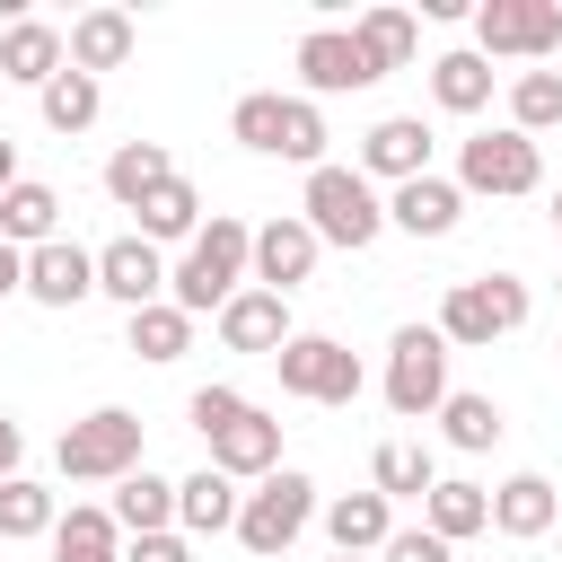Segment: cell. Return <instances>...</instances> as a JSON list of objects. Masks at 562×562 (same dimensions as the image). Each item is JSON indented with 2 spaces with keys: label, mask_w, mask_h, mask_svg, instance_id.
Instances as JSON below:
<instances>
[{
  "label": "cell",
  "mask_w": 562,
  "mask_h": 562,
  "mask_svg": "<svg viewBox=\"0 0 562 562\" xmlns=\"http://www.w3.org/2000/svg\"><path fill=\"white\" fill-rule=\"evenodd\" d=\"M351 44H360V61L386 79V70H404L413 61V44H422V26H413V9H369L360 26H351Z\"/></svg>",
  "instance_id": "cell-28"
},
{
  "label": "cell",
  "mask_w": 562,
  "mask_h": 562,
  "mask_svg": "<svg viewBox=\"0 0 562 562\" xmlns=\"http://www.w3.org/2000/svg\"><path fill=\"white\" fill-rule=\"evenodd\" d=\"M422 527H430L439 544H465V536H483V527H492V492H483V483H465V474H439V483L422 492Z\"/></svg>",
  "instance_id": "cell-19"
},
{
  "label": "cell",
  "mask_w": 562,
  "mask_h": 562,
  "mask_svg": "<svg viewBox=\"0 0 562 562\" xmlns=\"http://www.w3.org/2000/svg\"><path fill=\"white\" fill-rule=\"evenodd\" d=\"M527 281L518 272H474V281H448V299H439V342L448 351H492L501 334H518L527 325Z\"/></svg>",
  "instance_id": "cell-2"
},
{
  "label": "cell",
  "mask_w": 562,
  "mask_h": 562,
  "mask_svg": "<svg viewBox=\"0 0 562 562\" xmlns=\"http://www.w3.org/2000/svg\"><path fill=\"white\" fill-rule=\"evenodd\" d=\"M246 255H255V228L228 220V211H211V220L193 228V246L167 263V307H184V316H220V307L246 290Z\"/></svg>",
  "instance_id": "cell-1"
},
{
  "label": "cell",
  "mask_w": 562,
  "mask_h": 562,
  "mask_svg": "<svg viewBox=\"0 0 562 562\" xmlns=\"http://www.w3.org/2000/svg\"><path fill=\"white\" fill-rule=\"evenodd\" d=\"M53 518H61V501L35 483V474H9L0 483V544H26V536H53Z\"/></svg>",
  "instance_id": "cell-33"
},
{
  "label": "cell",
  "mask_w": 562,
  "mask_h": 562,
  "mask_svg": "<svg viewBox=\"0 0 562 562\" xmlns=\"http://www.w3.org/2000/svg\"><path fill=\"white\" fill-rule=\"evenodd\" d=\"M553 228H562V184H553Z\"/></svg>",
  "instance_id": "cell-45"
},
{
  "label": "cell",
  "mask_w": 562,
  "mask_h": 562,
  "mask_svg": "<svg viewBox=\"0 0 562 562\" xmlns=\"http://www.w3.org/2000/svg\"><path fill=\"white\" fill-rule=\"evenodd\" d=\"M307 518H316V483H307L299 465H272V474L237 501V527H228V536L272 562V553H290V544L307 536Z\"/></svg>",
  "instance_id": "cell-5"
},
{
  "label": "cell",
  "mask_w": 562,
  "mask_h": 562,
  "mask_svg": "<svg viewBox=\"0 0 562 562\" xmlns=\"http://www.w3.org/2000/svg\"><path fill=\"white\" fill-rule=\"evenodd\" d=\"M439 483V465H430V448H413V439H386L378 457H369V492L378 501H422Z\"/></svg>",
  "instance_id": "cell-31"
},
{
  "label": "cell",
  "mask_w": 562,
  "mask_h": 562,
  "mask_svg": "<svg viewBox=\"0 0 562 562\" xmlns=\"http://www.w3.org/2000/svg\"><path fill=\"white\" fill-rule=\"evenodd\" d=\"M448 553H457V544H439L430 527H395V536L378 544V562H448Z\"/></svg>",
  "instance_id": "cell-40"
},
{
  "label": "cell",
  "mask_w": 562,
  "mask_h": 562,
  "mask_svg": "<svg viewBox=\"0 0 562 562\" xmlns=\"http://www.w3.org/2000/svg\"><path fill=\"white\" fill-rule=\"evenodd\" d=\"M553 518H562V492H553L544 474H509V483H492V527H501V536L536 544Z\"/></svg>",
  "instance_id": "cell-21"
},
{
  "label": "cell",
  "mask_w": 562,
  "mask_h": 562,
  "mask_svg": "<svg viewBox=\"0 0 562 562\" xmlns=\"http://www.w3.org/2000/svg\"><path fill=\"white\" fill-rule=\"evenodd\" d=\"M430 97H439L448 114H483V105H492V61H483L474 44H465V53H439V61H430Z\"/></svg>",
  "instance_id": "cell-29"
},
{
  "label": "cell",
  "mask_w": 562,
  "mask_h": 562,
  "mask_svg": "<svg viewBox=\"0 0 562 562\" xmlns=\"http://www.w3.org/2000/svg\"><path fill=\"white\" fill-rule=\"evenodd\" d=\"M360 176L378 184H413V176H430V123L422 114H386V123H369V140H360Z\"/></svg>",
  "instance_id": "cell-12"
},
{
  "label": "cell",
  "mask_w": 562,
  "mask_h": 562,
  "mask_svg": "<svg viewBox=\"0 0 562 562\" xmlns=\"http://www.w3.org/2000/svg\"><path fill=\"white\" fill-rule=\"evenodd\" d=\"M281 465V422L263 413V404H246L220 439H211V474H228V483H263Z\"/></svg>",
  "instance_id": "cell-14"
},
{
  "label": "cell",
  "mask_w": 562,
  "mask_h": 562,
  "mask_svg": "<svg viewBox=\"0 0 562 562\" xmlns=\"http://www.w3.org/2000/svg\"><path fill=\"white\" fill-rule=\"evenodd\" d=\"M299 220L316 228V246H369L378 228H386V202H378V184L360 176V167H307V193H299Z\"/></svg>",
  "instance_id": "cell-3"
},
{
  "label": "cell",
  "mask_w": 562,
  "mask_h": 562,
  "mask_svg": "<svg viewBox=\"0 0 562 562\" xmlns=\"http://www.w3.org/2000/svg\"><path fill=\"white\" fill-rule=\"evenodd\" d=\"M457 193H492V202H509V193H536L544 184V149L527 140V132H474V140H457V176H448Z\"/></svg>",
  "instance_id": "cell-6"
},
{
  "label": "cell",
  "mask_w": 562,
  "mask_h": 562,
  "mask_svg": "<svg viewBox=\"0 0 562 562\" xmlns=\"http://www.w3.org/2000/svg\"><path fill=\"white\" fill-rule=\"evenodd\" d=\"M553 351H562V342H553Z\"/></svg>",
  "instance_id": "cell-47"
},
{
  "label": "cell",
  "mask_w": 562,
  "mask_h": 562,
  "mask_svg": "<svg viewBox=\"0 0 562 562\" xmlns=\"http://www.w3.org/2000/svg\"><path fill=\"white\" fill-rule=\"evenodd\" d=\"M228 140L255 149V158H272V149H281V97H272V88L237 97V105H228Z\"/></svg>",
  "instance_id": "cell-37"
},
{
  "label": "cell",
  "mask_w": 562,
  "mask_h": 562,
  "mask_svg": "<svg viewBox=\"0 0 562 562\" xmlns=\"http://www.w3.org/2000/svg\"><path fill=\"white\" fill-rule=\"evenodd\" d=\"M35 105H44V123H53L61 140H70V132H88V123H97L105 88H97L88 70H70V61H61V79H44V88H35Z\"/></svg>",
  "instance_id": "cell-32"
},
{
  "label": "cell",
  "mask_w": 562,
  "mask_h": 562,
  "mask_svg": "<svg viewBox=\"0 0 562 562\" xmlns=\"http://www.w3.org/2000/svg\"><path fill=\"white\" fill-rule=\"evenodd\" d=\"M132 44H140V26L123 18V9H88V18H70V35H61V61L70 70H123L132 61Z\"/></svg>",
  "instance_id": "cell-17"
},
{
  "label": "cell",
  "mask_w": 562,
  "mask_h": 562,
  "mask_svg": "<svg viewBox=\"0 0 562 562\" xmlns=\"http://www.w3.org/2000/svg\"><path fill=\"white\" fill-rule=\"evenodd\" d=\"M97 290L123 299V307H158L167 299V255L149 237H114V246H97Z\"/></svg>",
  "instance_id": "cell-13"
},
{
  "label": "cell",
  "mask_w": 562,
  "mask_h": 562,
  "mask_svg": "<svg viewBox=\"0 0 562 562\" xmlns=\"http://www.w3.org/2000/svg\"><path fill=\"white\" fill-rule=\"evenodd\" d=\"M184 413H193V430H202V439H220V430L246 413V395H237V386H193V404H184Z\"/></svg>",
  "instance_id": "cell-39"
},
{
  "label": "cell",
  "mask_w": 562,
  "mask_h": 562,
  "mask_svg": "<svg viewBox=\"0 0 562 562\" xmlns=\"http://www.w3.org/2000/svg\"><path fill=\"white\" fill-rule=\"evenodd\" d=\"M272 158H290V167H325V114L307 105V97H281V149Z\"/></svg>",
  "instance_id": "cell-38"
},
{
  "label": "cell",
  "mask_w": 562,
  "mask_h": 562,
  "mask_svg": "<svg viewBox=\"0 0 562 562\" xmlns=\"http://www.w3.org/2000/svg\"><path fill=\"white\" fill-rule=\"evenodd\" d=\"M9 184H18V140L0 132V193H9Z\"/></svg>",
  "instance_id": "cell-44"
},
{
  "label": "cell",
  "mask_w": 562,
  "mask_h": 562,
  "mask_svg": "<svg viewBox=\"0 0 562 562\" xmlns=\"http://www.w3.org/2000/svg\"><path fill=\"white\" fill-rule=\"evenodd\" d=\"M553 44H562V9L553 0H483L474 9V53L483 61H501V53L509 61H544Z\"/></svg>",
  "instance_id": "cell-9"
},
{
  "label": "cell",
  "mask_w": 562,
  "mask_h": 562,
  "mask_svg": "<svg viewBox=\"0 0 562 562\" xmlns=\"http://www.w3.org/2000/svg\"><path fill=\"white\" fill-rule=\"evenodd\" d=\"M501 430H509V422H501V404H492V395H457V386H448V404H439V439H448V448L483 457Z\"/></svg>",
  "instance_id": "cell-35"
},
{
  "label": "cell",
  "mask_w": 562,
  "mask_h": 562,
  "mask_svg": "<svg viewBox=\"0 0 562 562\" xmlns=\"http://www.w3.org/2000/svg\"><path fill=\"white\" fill-rule=\"evenodd\" d=\"M316 255H325V246H316V228H307L299 211H281V220H263V228H255L246 281H255V290H281V299H290V290H299V281L316 272Z\"/></svg>",
  "instance_id": "cell-10"
},
{
  "label": "cell",
  "mask_w": 562,
  "mask_h": 562,
  "mask_svg": "<svg viewBox=\"0 0 562 562\" xmlns=\"http://www.w3.org/2000/svg\"><path fill=\"white\" fill-rule=\"evenodd\" d=\"M334 562H369V553H334Z\"/></svg>",
  "instance_id": "cell-46"
},
{
  "label": "cell",
  "mask_w": 562,
  "mask_h": 562,
  "mask_svg": "<svg viewBox=\"0 0 562 562\" xmlns=\"http://www.w3.org/2000/svg\"><path fill=\"white\" fill-rule=\"evenodd\" d=\"M386 404L404 422H430L448 404V342H439V325H395V342H386Z\"/></svg>",
  "instance_id": "cell-7"
},
{
  "label": "cell",
  "mask_w": 562,
  "mask_h": 562,
  "mask_svg": "<svg viewBox=\"0 0 562 562\" xmlns=\"http://www.w3.org/2000/svg\"><path fill=\"white\" fill-rule=\"evenodd\" d=\"M53 465H61L70 483H123V474H140V413H123V404L79 413V422L53 439Z\"/></svg>",
  "instance_id": "cell-4"
},
{
  "label": "cell",
  "mask_w": 562,
  "mask_h": 562,
  "mask_svg": "<svg viewBox=\"0 0 562 562\" xmlns=\"http://www.w3.org/2000/svg\"><path fill=\"white\" fill-rule=\"evenodd\" d=\"M0 79H18V88L61 79V26H44V18H9V26H0Z\"/></svg>",
  "instance_id": "cell-23"
},
{
  "label": "cell",
  "mask_w": 562,
  "mask_h": 562,
  "mask_svg": "<svg viewBox=\"0 0 562 562\" xmlns=\"http://www.w3.org/2000/svg\"><path fill=\"white\" fill-rule=\"evenodd\" d=\"M105 518H114V536H167V527H176V483L140 465V474H123V483H114Z\"/></svg>",
  "instance_id": "cell-20"
},
{
  "label": "cell",
  "mask_w": 562,
  "mask_h": 562,
  "mask_svg": "<svg viewBox=\"0 0 562 562\" xmlns=\"http://www.w3.org/2000/svg\"><path fill=\"white\" fill-rule=\"evenodd\" d=\"M562 123V70H518L509 79V132H553Z\"/></svg>",
  "instance_id": "cell-36"
},
{
  "label": "cell",
  "mask_w": 562,
  "mask_h": 562,
  "mask_svg": "<svg viewBox=\"0 0 562 562\" xmlns=\"http://www.w3.org/2000/svg\"><path fill=\"white\" fill-rule=\"evenodd\" d=\"M237 501H246V492H237L228 474H211V465L184 474V483H176V536H228V527H237Z\"/></svg>",
  "instance_id": "cell-25"
},
{
  "label": "cell",
  "mask_w": 562,
  "mask_h": 562,
  "mask_svg": "<svg viewBox=\"0 0 562 562\" xmlns=\"http://www.w3.org/2000/svg\"><path fill=\"white\" fill-rule=\"evenodd\" d=\"M88 290H97V255H88L79 237H53V246L26 255V299H35V307H79Z\"/></svg>",
  "instance_id": "cell-15"
},
{
  "label": "cell",
  "mask_w": 562,
  "mask_h": 562,
  "mask_svg": "<svg viewBox=\"0 0 562 562\" xmlns=\"http://www.w3.org/2000/svg\"><path fill=\"white\" fill-rule=\"evenodd\" d=\"M53 562H123V536H114V518H105L97 501L61 509V518H53Z\"/></svg>",
  "instance_id": "cell-27"
},
{
  "label": "cell",
  "mask_w": 562,
  "mask_h": 562,
  "mask_svg": "<svg viewBox=\"0 0 562 562\" xmlns=\"http://www.w3.org/2000/svg\"><path fill=\"white\" fill-rule=\"evenodd\" d=\"M132 351H140L149 369L184 360V351H193V316H184V307H167V299H158V307H132Z\"/></svg>",
  "instance_id": "cell-34"
},
{
  "label": "cell",
  "mask_w": 562,
  "mask_h": 562,
  "mask_svg": "<svg viewBox=\"0 0 562 562\" xmlns=\"http://www.w3.org/2000/svg\"><path fill=\"white\" fill-rule=\"evenodd\" d=\"M9 290H26V255L0 237V299H9Z\"/></svg>",
  "instance_id": "cell-43"
},
{
  "label": "cell",
  "mask_w": 562,
  "mask_h": 562,
  "mask_svg": "<svg viewBox=\"0 0 562 562\" xmlns=\"http://www.w3.org/2000/svg\"><path fill=\"white\" fill-rule=\"evenodd\" d=\"M176 176V158H167V140H123L114 158H105V193L123 202V211H140L158 184Z\"/></svg>",
  "instance_id": "cell-26"
},
{
  "label": "cell",
  "mask_w": 562,
  "mask_h": 562,
  "mask_svg": "<svg viewBox=\"0 0 562 562\" xmlns=\"http://www.w3.org/2000/svg\"><path fill=\"white\" fill-rule=\"evenodd\" d=\"M123 562H193V544L167 527V536H132V544H123Z\"/></svg>",
  "instance_id": "cell-41"
},
{
  "label": "cell",
  "mask_w": 562,
  "mask_h": 562,
  "mask_svg": "<svg viewBox=\"0 0 562 562\" xmlns=\"http://www.w3.org/2000/svg\"><path fill=\"white\" fill-rule=\"evenodd\" d=\"M272 369H281V395H299V404H351L360 395V360L334 334H290L272 351Z\"/></svg>",
  "instance_id": "cell-8"
},
{
  "label": "cell",
  "mask_w": 562,
  "mask_h": 562,
  "mask_svg": "<svg viewBox=\"0 0 562 562\" xmlns=\"http://www.w3.org/2000/svg\"><path fill=\"white\" fill-rule=\"evenodd\" d=\"M316 518H325L334 553H378V544L395 536V501H378V492H334Z\"/></svg>",
  "instance_id": "cell-22"
},
{
  "label": "cell",
  "mask_w": 562,
  "mask_h": 562,
  "mask_svg": "<svg viewBox=\"0 0 562 562\" xmlns=\"http://www.w3.org/2000/svg\"><path fill=\"white\" fill-rule=\"evenodd\" d=\"M457 220H465V193L448 176H413L386 193V228H404V237H448Z\"/></svg>",
  "instance_id": "cell-18"
},
{
  "label": "cell",
  "mask_w": 562,
  "mask_h": 562,
  "mask_svg": "<svg viewBox=\"0 0 562 562\" xmlns=\"http://www.w3.org/2000/svg\"><path fill=\"white\" fill-rule=\"evenodd\" d=\"M193 228H202V193H193L184 176H167V184L140 202V228H132V237H149V246H176V237H184V246H193Z\"/></svg>",
  "instance_id": "cell-30"
},
{
  "label": "cell",
  "mask_w": 562,
  "mask_h": 562,
  "mask_svg": "<svg viewBox=\"0 0 562 562\" xmlns=\"http://www.w3.org/2000/svg\"><path fill=\"white\" fill-rule=\"evenodd\" d=\"M220 342H228V351H263V360H272V351L290 342V299L246 281V290L220 307Z\"/></svg>",
  "instance_id": "cell-16"
},
{
  "label": "cell",
  "mask_w": 562,
  "mask_h": 562,
  "mask_svg": "<svg viewBox=\"0 0 562 562\" xmlns=\"http://www.w3.org/2000/svg\"><path fill=\"white\" fill-rule=\"evenodd\" d=\"M18 465H26V430H18V422H9V413H0V483H9V474H18Z\"/></svg>",
  "instance_id": "cell-42"
},
{
  "label": "cell",
  "mask_w": 562,
  "mask_h": 562,
  "mask_svg": "<svg viewBox=\"0 0 562 562\" xmlns=\"http://www.w3.org/2000/svg\"><path fill=\"white\" fill-rule=\"evenodd\" d=\"M0 237H9L18 255L53 246V237H61V193H53V184H35V176H18V184L0 193Z\"/></svg>",
  "instance_id": "cell-24"
},
{
  "label": "cell",
  "mask_w": 562,
  "mask_h": 562,
  "mask_svg": "<svg viewBox=\"0 0 562 562\" xmlns=\"http://www.w3.org/2000/svg\"><path fill=\"white\" fill-rule=\"evenodd\" d=\"M299 88H307V105H316V97H351V88H378V70L360 61L351 26H307V35H299Z\"/></svg>",
  "instance_id": "cell-11"
}]
</instances>
